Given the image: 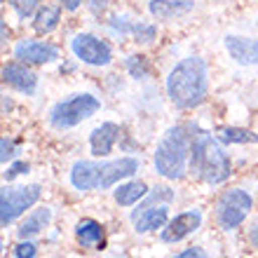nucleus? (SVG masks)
I'll return each mask as SVG.
<instances>
[{
  "label": "nucleus",
  "instance_id": "nucleus-1",
  "mask_svg": "<svg viewBox=\"0 0 258 258\" xmlns=\"http://www.w3.org/2000/svg\"><path fill=\"white\" fill-rule=\"evenodd\" d=\"M167 96L176 108H195L209 89L207 63L200 56H185L167 75Z\"/></svg>",
  "mask_w": 258,
  "mask_h": 258
},
{
  "label": "nucleus",
  "instance_id": "nucleus-2",
  "mask_svg": "<svg viewBox=\"0 0 258 258\" xmlns=\"http://www.w3.org/2000/svg\"><path fill=\"white\" fill-rule=\"evenodd\" d=\"M139 171V162L134 157H120L110 162H89L80 160L71 169V183L78 190H106L110 185L120 183L122 178L134 176Z\"/></svg>",
  "mask_w": 258,
  "mask_h": 258
},
{
  "label": "nucleus",
  "instance_id": "nucleus-3",
  "mask_svg": "<svg viewBox=\"0 0 258 258\" xmlns=\"http://www.w3.org/2000/svg\"><path fill=\"white\" fill-rule=\"evenodd\" d=\"M190 171L204 183H223L230 176V157L214 136L207 132H197L190 143Z\"/></svg>",
  "mask_w": 258,
  "mask_h": 258
},
{
  "label": "nucleus",
  "instance_id": "nucleus-4",
  "mask_svg": "<svg viewBox=\"0 0 258 258\" xmlns=\"http://www.w3.org/2000/svg\"><path fill=\"white\" fill-rule=\"evenodd\" d=\"M190 143L188 134L183 127H171L167 134L162 136V141L157 143L155 155H153V164L155 171L164 178L176 181L185 174V164H188V155H190Z\"/></svg>",
  "mask_w": 258,
  "mask_h": 258
},
{
  "label": "nucleus",
  "instance_id": "nucleus-5",
  "mask_svg": "<svg viewBox=\"0 0 258 258\" xmlns=\"http://www.w3.org/2000/svg\"><path fill=\"white\" fill-rule=\"evenodd\" d=\"M99 110H101V101L94 94H89V92L73 94L52 106L49 124L54 129H71V127H78L85 120H89L92 115H96Z\"/></svg>",
  "mask_w": 258,
  "mask_h": 258
},
{
  "label": "nucleus",
  "instance_id": "nucleus-6",
  "mask_svg": "<svg viewBox=\"0 0 258 258\" xmlns=\"http://www.w3.org/2000/svg\"><path fill=\"white\" fill-rule=\"evenodd\" d=\"M40 185H17V188L5 185L0 192V223H3V228L14 223L24 211L31 209L40 200Z\"/></svg>",
  "mask_w": 258,
  "mask_h": 258
},
{
  "label": "nucleus",
  "instance_id": "nucleus-7",
  "mask_svg": "<svg viewBox=\"0 0 258 258\" xmlns=\"http://www.w3.org/2000/svg\"><path fill=\"white\" fill-rule=\"evenodd\" d=\"M251 209H253V200L246 190H242V188L225 190L216 204V221L223 230H232L249 216Z\"/></svg>",
  "mask_w": 258,
  "mask_h": 258
},
{
  "label": "nucleus",
  "instance_id": "nucleus-8",
  "mask_svg": "<svg viewBox=\"0 0 258 258\" xmlns=\"http://www.w3.org/2000/svg\"><path fill=\"white\" fill-rule=\"evenodd\" d=\"M71 49H73V54L78 56L82 63H87V66L101 68L113 61L110 45L92 33H78L73 40H71Z\"/></svg>",
  "mask_w": 258,
  "mask_h": 258
},
{
  "label": "nucleus",
  "instance_id": "nucleus-9",
  "mask_svg": "<svg viewBox=\"0 0 258 258\" xmlns=\"http://www.w3.org/2000/svg\"><path fill=\"white\" fill-rule=\"evenodd\" d=\"M14 59H19L24 63H35V66H42V63H52L59 59V49L56 45L47 40H33V38H24L14 45Z\"/></svg>",
  "mask_w": 258,
  "mask_h": 258
},
{
  "label": "nucleus",
  "instance_id": "nucleus-10",
  "mask_svg": "<svg viewBox=\"0 0 258 258\" xmlns=\"http://www.w3.org/2000/svg\"><path fill=\"white\" fill-rule=\"evenodd\" d=\"M200 223H202V214L197 209L178 214L174 221H169V223L162 228V242H169V244L181 242V239H185L188 235H192V232L200 228Z\"/></svg>",
  "mask_w": 258,
  "mask_h": 258
},
{
  "label": "nucleus",
  "instance_id": "nucleus-11",
  "mask_svg": "<svg viewBox=\"0 0 258 258\" xmlns=\"http://www.w3.org/2000/svg\"><path fill=\"white\" fill-rule=\"evenodd\" d=\"M3 80H5L10 87L17 89V92L28 94V96L35 94V89H38V75H35L31 68H26L24 61L7 63V66L3 68Z\"/></svg>",
  "mask_w": 258,
  "mask_h": 258
},
{
  "label": "nucleus",
  "instance_id": "nucleus-12",
  "mask_svg": "<svg viewBox=\"0 0 258 258\" xmlns=\"http://www.w3.org/2000/svg\"><path fill=\"white\" fill-rule=\"evenodd\" d=\"M223 45L230 59H235L239 66H258V40L246 35H225Z\"/></svg>",
  "mask_w": 258,
  "mask_h": 258
},
{
  "label": "nucleus",
  "instance_id": "nucleus-13",
  "mask_svg": "<svg viewBox=\"0 0 258 258\" xmlns=\"http://www.w3.org/2000/svg\"><path fill=\"white\" fill-rule=\"evenodd\" d=\"M117 139H120V127L115 122H103L89 134V148L92 155L96 157H106L113 153Z\"/></svg>",
  "mask_w": 258,
  "mask_h": 258
},
{
  "label": "nucleus",
  "instance_id": "nucleus-14",
  "mask_svg": "<svg viewBox=\"0 0 258 258\" xmlns=\"http://www.w3.org/2000/svg\"><path fill=\"white\" fill-rule=\"evenodd\" d=\"M167 218H169V211L162 204H150V207H141L139 211L132 214V223L139 232H153L157 228H164L167 225Z\"/></svg>",
  "mask_w": 258,
  "mask_h": 258
},
{
  "label": "nucleus",
  "instance_id": "nucleus-15",
  "mask_svg": "<svg viewBox=\"0 0 258 258\" xmlns=\"http://www.w3.org/2000/svg\"><path fill=\"white\" fill-rule=\"evenodd\" d=\"M195 7L192 0H150L148 12L155 17L157 21H171L188 14Z\"/></svg>",
  "mask_w": 258,
  "mask_h": 258
},
{
  "label": "nucleus",
  "instance_id": "nucleus-16",
  "mask_svg": "<svg viewBox=\"0 0 258 258\" xmlns=\"http://www.w3.org/2000/svg\"><path fill=\"white\" fill-rule=\"evenodd\" d=\"M78 242L89 249H101L103 246V225L96 223L94 218H82L78 228H75Z\"/></svg>",
  "mask_w": 258,
  "mask_h": 258
},
{
  "label": "nucleus",
  "instance_id": "nucleus-17",
  "mask_svg": "<svg viewBox=\"0 0 258 258\" xmlns=\"http://www.w3.org/2000/svg\"><path fill=\"white\" fill-rule=\"evenodd\" d=\"M49 218H52V209L42 207V209H35L33 214H28L26 221L17 228V235L21 239H28V237H35L38 232H42V228H47Z\"/></svg>",
  "mask_w": 258,
  "mask_h": 258
},
{
  "label": "nucleus",
  "instance_id": "nucleus-18",
  "mask_svg": "<svg viewBox=\"0 0 258 258\" xmlns=\"http://www.w3.org/2000/svg\"><path fill=\"white\" fill-rule=\"evenodd\" d=\"M61 21V7L56 5H42L38 12H35L33 19V28L38 33H52Z\"/></svg>",
  "mask_w": 258,
  "mask_h": 258
},
{
  "label": "nucleus",
  "instance_id": "nucleus-19",
  "mask_svg": "<svg viewBox=\"0 0 258 258\" xmlns=\"http://www.w3.org/2000/svg\"><path fill=\"white\" fill-rule=\"evenodd\" d=\"M146 195H148V185L141 183V181H129V183L117 185L115 202L120 204V207H132V204H136Z\"/></svg>",
  "mask_w": 258,
  "mask_h": 258
},
{
  "label": "nucleus",
  "instance_id": "nucleus-20",
  "mask_svg": "<svg viewBox=\"0 0 258 258\" xmlns=\"http://www.w3.org/2000/svg\"><path fill=\"white\" fill-rule=\"evenodd\" d=\"M221 141L225 143H253L258 141V136L249 129H235V127H223L221 129Z\"/></svg>",
  "mask_w": 258,
  "mask_h": 258
},
{
  "label": "nucleus",
  "instance_id": "nucleus-21",
  "mask_svg": "<svg viewBox=\"0 0 258 258\" xmlns=\"http://www.w3.org/2000/svg\"><path fill=\"white\" fill-rule=\"evenodd\" d=\"M10 5L19 19H28L35 10H40V0H10Z\"/></svg>",
  "mask_w": 258,
  "mask_h": 258
},
{
  "label": "nucleus",
  "instance_id": "nucleus-22",
  "mask_svg": "<svg viewBox=\"0 0 258 258\" xmlns=\"http://www.w3.org/2000/svg\"><path fill=\"white\" fill-rule=\"evenodd\" d=\"M132 33H134L136 42H143V45L155 40V26H148V24H134Z\"/></svg>",
  "mask_w": 258,
  "mask_h": 258
},
{
  "label": "nucleus",
  "instance_id": "nucleus-23",
  "mask_svg": "<svg viewBox=\"0 0 258 258\" xmlns=\"http://www.w3.org/2000/svg\"><path fill=\"white\" fill-rule=\"evenodd\" d=\"M127 71L134 78H146L148 75V66L143 61V56H129L127 59Z\"/></svg>",
  "mask_w": 258,
  "mask_h": 258
},
{
  "label": "nucleus",
  "instance_id": "nucleus-24",
  "mask_svg": "<svg viewBox=\"0 0 258 258\" xmlns=\"http://www.w3.org/2000/svg\"><path fill=\"white\" fill-rule=\"evenodd\" d=\"M0 148H3V155H0V160H3V162H7V160L17 157V153H19V146H17L12 139H7V136H3V141H0Z\"/></svg>",
  "mask_w": 258,
  "mask_h": 258
},
{
  "label": "nucleus",
  "instance_id": "nucleus-25",
  "mask_svg": "<svg viewBox=\"0 0 258 258\" xmlns=\"http://www.w3.org/2000/svg\"><path fill=\"white\" fill-rule=\"evenodd\" d=\"M14 256L17 258H35V244L21 242V244H17V249H14Z\"/></svg>",
  "mask_w": 258,
  "mask_h": 258
},
{
  "label": "nucleus",
  "instance_id": "nucleus-26",
  "mask_svg": "<svg viewBox=\"0 0 258 258\" xmlns=\"http://www.w3.org/2000/svg\"><path fill=\"white\" fill-rule=\"evenodd\" d=\"M24 171H28V164L26 162H14L7 167L5 171V181H12V178H17L19 174H24Z\"/></svg>",
  "mask_w": 258,
  "mask_h": 258
},
{
  "label": "nucleus",
  "instance_id": "nucleus-27",
  "mask_svg": "<svg viewBox=\"0 0 258 258\" xmlns=\"http://www.w3.org/2000/svg\"><path fill=\"white\" fill-rule=\"evenodd\" d=\"M174 258H209L207 253L202 251V249H197V246H192V249H185V251H181L178 256Z\"/></svg>",
  "mask_w": 258,
  "mask_h": 258
},
{
  "label": "nucleus",
  "instance_id": "nucleus-28",
  "mask_svg": "<svg viewBox=\"0 0 258 258\" xmlns=\"http://www.w3.org/2000/svg\"><path fill=\"white\" fill-rule=\"evenodd\" d=\"M61 3H63V7H66L68 12H75V10L82 5V0H61Z\"/></svg>",
  "mask_w": 258,
  "mask_h": 258
},
{
  "label": "nucleus",
  "instance_id": "nucleus-29",
  "mask_svg": "<svg viewBox=\"0 0 258 258\" xmlns=\"http://www.w3.org/2000/svg\"><path fill=\"white\" fill-rule=\"evenodd\" d=\"M249 239H251L253 246H258V218H256V223L251 225V230H249Z\"/></svg>",
  "mask_w": 258,
  "mask_h": 258
},
{
  "label": "nucleus",
  "instance_id": "nucleus-30",
  "mask_svg": "<svg viewBox=\"0 0 258 258\" xmlns=\"http://www.w3.org/2000/svg\"><path fill=\"white\" fill-rule=\"evenodd\" d=\"M99 7H106V0H92V10H94V12H99Z\"/></svg>",
  "mask_w": 258,
  "mask_h": 258
}]
</instances>
